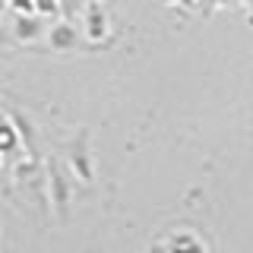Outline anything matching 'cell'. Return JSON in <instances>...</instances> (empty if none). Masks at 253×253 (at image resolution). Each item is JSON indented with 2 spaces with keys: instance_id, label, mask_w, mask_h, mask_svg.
<instances>
[{
  "instance_id": "obj_1",
  "label": "cell",
  "mask_w": 253,
  "mask_h": 253,
  "mask_svg": "<svg viewBox=\"0 0 253 253\" xmlns=\"http://www.w3.org/2000/svg\"><path fill=\"white\" fill-rule=\"evenodd\" d=\"M44 184H47V200H51L54 212H57V218L67 221V215H70V200H73V196H70L67 171H63L57 162H47V168H44Z\"/></svg>"
},
{
  "instance_id": "obj_2",
  "label": "cell",
  "mask_w": 253,
  "mask_h": 253,
  "mask_svg": "<svg viewBox=\"0 0 253 253\" xmlns=\"http://www.w3.org/2000/svg\"><path fill=\"white\" fill-rule=\"evenodd\" d=\"M67 165L73 168V174L79 180H89L95 177V162H92V146H89V130H76L73 139H70L67 149Z\"/></svg>"
},
{
  "instance_id": "obj_3",
  "label": "cell",
  "mask_w": 253,
  "mask_h": 253,
  "mask_svg": "<svg viewBox=\"0 0 253 253\" xmlns=\"http://www.w3.org/2000/svg\"><path fill=\"white\" fill-rule=\"evenodd\" d=\"M83 35L95 44H101L105 38H111V16H108L101 0H89V3L83 6Z\"/></svg>"
},
{
  "instance_id": "obj_4",
  "label": "cell",
  "mask_w": 253,
  "mask_h": 253,
  "mask_svg": "<svg viewBox=\"0 0 253 253\" xmlns=\"http://www.w3.org/2000/svg\"><path fill=\"white\" fill-rule=\"evenodd\" d=\"M47 44L54 47V51H76L79 44H83V32L73 26V19H54V26L44 32Z\"/></svg>"
},
{
  "instance_id": "obj_5",
  "label": "cell",
  "mask_w": 253,
  "mask_h": 253,
  "mask_svg": "<svg viewBox=\"0 0 253 253\" xmlns=\"http://www.w3.org/2000/svg\"><path fill=\"white\" fill-rule=\"evenodd\" d=\"M44 22L38 13H13V38L22 44H32L44 35Z\"/></svg>"
},
{
  "instance_id": "obj_6",
  "label": "cell",
  "mask_w": 253,
  "mask_h": 253,
  "mask_svg": "<svg viewBox=\"0 0 253 253\" xmlns=\"http://www.w3.org/2000/svg\"><path fill=\"white\" fill-rule=\"evenodd\" d=\"M10 121L16 126V133H19V142H22V149L29 152V158H38V133H35L32 117L26 114V111H10Z\"/></svg>"
},
{
  "instance_id": "obj_7",
  "label": "cell",
  "mask_w": 253,
  "mask_h": 253,
  "mask_svg": "<svg viewBox=\"0 0 253 253\" xmlns=\"http://www.w3.org/2000/svg\"><path fill=\"white\" fill-rule=\"evenodd\" d=\"M165 244V253H206V244L193 231H174Z\"/></svg>"
},
{
  "instance_id": "obj_8",
  "label": "cell",
  "mask_w": 253,
  "mask_h": 253,
  "mask_svg": "<svg viewBox=\"0 0 253 253\" xmlns=\"http://www.w3.org/2000/svg\"><path fill=\"white\" fill-rule=\"evenodd\" d=\"M19 133H16V126L10 117H0V155H13L16 149H19Z\"/></svg>"
},
{
  "instance_id": "obj_9",
  "label": "cell",
  "mask_w": 253,
  "mask_h": 253,
  "mask_svg": "<svg viewBox=\"0 0 253 253\" xmlns=\"http://www.w3.org/2000/svg\"><path fill=\"white\" fill-rule=\"evenodd\" d=\"M35 13L42 19H57L60 16V0H35Z\"/></svg>"
},
{
  "instance_id": "obj_10",
  "label": "cell",
  "mask_w": 253,
  "mask_h": 253,
  "mask_svg": "<svg viewBox=\"0 0 253 253\" xmlns=\"http://www.w3.org/2000/svg\"><path fill=\"white\" fill-rule=\"evenodd\" d=\"M83 6H85L83 0H60V19H73Z\"/></svg>"
},
{
  "instance_id": "obj_11",
  "label": "cell",
  "mask_w": 253,
  "mask_h": 253,
  "mask_svg": "<svg viewBox=\"0 0 253 253\" xmlns=\"http://www.w3.org/2000/svg\"><path fill=\"white\" fill-rule=\"evenodd\" d=\"M234 0H200L203 13H215V10H225V6H231Z\"/></svg>"
},
{
  "instance_id": "obj_12",
  "label": "cell",
  "mask_w": 253,
  "mask_h": 253,
  "mask_svg": "<svg viewBox=\"0 0 253 253\" xmlns=\"http://www.w3.org/2000/svg\"><path fill=\"white\" fill-rule=\"evenodd\" d=\"M13 13H35V0H10Z\"/></svg>"
},
{
  "instance_id": "obj_13",
  "label": "cell",
  "mask_w": 253,
  "mask_h": 253,
  "mask_svg": "<svg viewBox=\"0 0 253 253\" xmlns=\"http://www.w3.org/2000/svg\"><path fill=\"white\" fill-rule=\"evenodd\" d=\"M158 3H165V6H177V3H187V0H158Z\"/></svg>"
},
{
  "instance_id": "obj_14",
  "label": "cell",
  "mask_w": 253,
  "mask_h": 253,
  "mask_svg": "<svg viewBox=\"0 0 253 253\" xmlns=\"http://www.w3.org/2000/svg\"><path fill=\"white\" fill-rule=\"evenodd\" d=\"M6 6H10V3H6V0H0V16L6 13Z\"/></svg>"
},
{
  "instance_id": "obj_15",
  "label": "cell",
  "mask_w": 253,
  "mask_h": 253,
  "mask_svg": "<svg viewBox=\"0 0 253 253\" xmlns=\"http://www.w3.org/2000/svg\"><path fill=\"white\" fill-rule=\"evenodd\" d=\"M193 3H200V0H187V3H184V6H193Z\"/></svg>"
},
{
  "instance_id": "obj_16",
  "label": "cell",
  "mask_w": 253,
  "mask_h": 253,
  "mask_svg": "<svg viewBox=\"0 0 253 253\" xmlns=\"http://www.w3.org/2000/svg\"><path fill=\"white\" fill-rule=\"evenodd\" d=\"M241 3H244V6H253V0H241Z\"/></svg>"
},
{
  "instance_id": "obj_17",
  "label": "cell",
  "mask_w": 253,
  "mask_h": 253,
  "mask_svg": "<svg viewBox=\"0 0 253 253\" xmlns=\"http://www.w3.org/2000/svg\"><path fill=\"white\" fill-rule=\"evenodd\" d=\"M0 165H3V155H0Z\"/></svg>"
},
{
  "instance_id": "obj_18",
  "label": "cell",
  "mask_w": 253,
  "mask_h": 253,
  "mask_svg": "<svg viewBox=\"0 0 253 253\" xmlns=\"http://www.w3.org/2000/svg\"><path fill=\"white\" fill-rule=\"evenodd\" d=\"M6 3H10V0H6Z\"/></svg>"
},
{
  "instance_id": "obj_19",
  "label": "cell",
  "mask_w": 253,
  "mask_h": 253,
  "mask_svg": "<svg viewBox=\"0 0 253 253\" xmlns=\"http://www.w3.org/2000/svg\"><path fill=\"white\" fill-rule=\"evenodd\" d=\"M250 22H253V19H250Z\"/></svg>"
}]
</instances>
